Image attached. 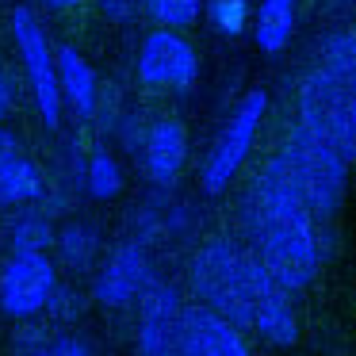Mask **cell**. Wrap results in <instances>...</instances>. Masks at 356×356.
I'll return each mask as SVG.
<instances>
[{"label": "cell", "instance_id": "25", "mask_svg": "<svg viewBox=\"0 0 356 356\" xmlns=\"http://www.w3.org/2000/svg\"><path fill=\"white\" fill-rule=\"evenodd\" d=\"M96 4H100V12L111 24H131L134 16V0H96Z\"/></svg>", "mask_w": 356, "mask_h": 356}, {"label": "cell", "instance_id": "16", "mask_svg": "<svg viewBox=\"0 0 356 356\" xmlns=\"http://www.w3.org/2000/svg\"><path fill=\"white\" fill-rule=\"evenodd\" d=\"M54 241H58V230H54V218H50V211H42V207H24L16 218H12V230H8L12 257L47 253Z\"/></svg>", "mask_w": 356, "mask_h": 356}, {"label": "cell", "instance_id": "1", "mask_svg": "<svg viewBox=\"0 0 356 356\" xmlns=\"http://www.w3.org/2000/svg\"><path fill=\"white\" fill-rule=\"evenodd\" d=\"M188 284L200 307L222 314L238 330L261 333L276 348H291L299 341L291 295L272 280V272L257 261L253 249L230 238L203 241L188 264Z\"/></svg>", "mask_w": 356, "mask_h": 356}, {"label": "cell", "instance_id": "19", "mask_svg": "<svg viewBox=\"0 0 356 356\" xmlns=\"http://www.w3.org/2000/svg\"><path fill=\"white\" fill-rule=\"evenodd\" d=\"M58 249H62V261L70 264V268H88V264L96 261V253H100V234H96V226L88 222H70L58 230Z\"/></svg>", "mask_w": 356, "mask_h": 356}, {"label": "cell", "instance_id": "10", "mask_svg": "<svg viewBox=\"0 0 356 356\" xmlns=\"http://www.w3.org/2000/svg\"><path fill=\"white\" fill-rule=\"evenodd\" d=\"M154 280V268H149V257L138 241H123L119 249H111V257L100 264L92 280V299L100 307H131V302L142 299V291Z\"/></svg>", "mask_w": 356, "mask_h": 356}, {"label": "cell", "instance_id": "13", "mask_svg": "<svg viewBox=\"0 0 356 356\" xmlns=\"http://www.w3.org/2000/svg\"><path fill=\"white\" fill-rule=\"evenodd\" d=\"M58 85H62V100L70 104V111L77 119H92L96 108H100V81H96V70L88 65V58L81 54L77 47H58Z\"/></svg>", "mask_w": 356, "mask_h": 356}, {"label": "cell", "instance_id": "21", "mask_svg": "<svg viewBox=\"0 0 356 356\" xmlns=\"http://www.w3.org/2000/svg\"><path fill=\"white\" fill-rule=\"evenodd\" d=\"M146 12L165 31H188V27L200 24L203 0H146Z\"/></svg>", "mask_w": 356, "mask_h": 356}, {"label": "cell", "instance_id": "4", "mask_svg": "<svg viewBox=\"0 0 356 356\" xmlns=\"http://www.w3.org/2000/svg\"><path fill=\"white\" fill-rule=\"evenodd\" d=\"M299 127L330 146L345 165L356 161V92L325 70H310L299 85Z\"/></svg>", "mask_w": 356, "mask_h": 356}, {"label": "cell", "instance_id": "15", "mask_svg": "<svg viewBox=\"0 0 356 356\" xmlns=\"http://www.w3.org/2000/svg\"><path fill=\"white\" fill-rule=\"evenodd\" d=\"M47 195V172L31 157H12L0 169V207H35Z\"/></svg>", "mask_w": 356, "mask_h": 356}, {"label": "cell", "instance_id": "8", "mask_svg": "<svg viewBox=\"0 0 356 356\" xmlns=\"http://www.w3.org/2000/svg\"><path fill=\"white\" fill-rule=\"evenodd\" d=\"M138 81L146 88L188 92L200 81V54L180 31H149L138 47Z\"/></svg>", "mask_w": 356, "mask_h": 356}, {"label": "cell", "instance_id": "7", "mask_svg": "<svg viewBox=\"0 0 356 356\" xmlns=\"http://www.w3.org/2000/svg\"><path fill=\"white\" fill-rule=\"evenodd\" d=\"M58 291V268L47 253L8 257L0 268V314L27 322L42 314Z\"/></svg>", "mask_w": 356, "mask_h": 356}, {"label": "cell", "instance_id": "27", "mask_svg": "<svg viewBox=\"0 0 356 356\" xmlns=\"http://www.w3.org/2000/svg\"><path fill=\"white\" fill-rule=\"evenodd\" d=\"M12 104H16V92H12V85H8V77L0 73V123L12 115Z\"/></svg>", "mask_w": 356, "mask_h": 356}, {"label": "cell", "instance_id": "6", "mask_svg": "<svg viewBox=\"0 0 356 356\" xmlns=\"http://www.w3.org/2000/svg\"><path fill=\"white\" fill-rule=\"evenodd\" d=\"M12 39H16L19 62H24L27 85H31L35 108H39V119L47 131H58L62 127V85H58V58L47 42V31L35 19V12L27 4H19L12 12Z\"/></svg>", "mask_w": 356, "mask_h": 356}, {"label": "cell", "instance_id": "26", "mask_svg": "<svg viewBox=\"0 0 356 356\" xmlns=\"http://www.w3.org/2000/svg\"><path fill=\"white\" fill-rule=\"evenodd\" d=\"M12 157H19V142H16V134H12V131L0 127V169H4Z\"/></svg>", "mask_w": 356, "mask_h": 356}, {"label": "cell", "instance_id": "28", "mask_svg": "<svg viewBox=\"0 0 356 356\" xmlns=\"http://www.w3.org/2000/svg\"><path fill=\"white\" fill-rule=\"evenodd\" d=\"M50 8H58V12H70V8H81L85 0H47Z\"/></svg>", "mask_w": 356, "mask_h": 356}, {"label": "cell", "instance_id": "17", "mask_svg": "<svg viewBox=\"0 0 356 356\" xmlns=\"http://www.w3.org/2000/svg\"><path fill=\"white\" fill-rule=\"evenodd\" d=\"M330 77L356 92V31H330L322 39V65Z\"/></svg>", "mask_w": 356, "mask_h": 356}, {"label": "cell", "instance_id": "22", "mask_svg": "<svg viewBox=\"0 0 356 356\" xmlns=\"http://www.w3.org/2000/svg\"><path fill=\"white\" fill-rule=\"evenodd\" d=\"M81 307H85V299H81L73 287H65V284H58V291H54V299H50V314L54 318H65V322H73V318H81Z\"/></svg>", "mask_w": 356, "mask_h": 356}, {"label": "cell", "instance_id": "20", "mask_svg": "<svg viewBox=\"0 0 356 356\" xmlns=\"http://www.w3.org/2000/svg\"><path fill=\"white\" fill-rule=\"evenodd\" d=\"M203 16L226 39H238V35H245V27H253L249 0H203Z\"/></svg>", "mask_w": 356, "mask_h": 356}, {"label": "cell", "instance_id": "2", "mask_svg": "<svg viewBox=\"0 0 356 356\" xmlns=\"http://www.w3.org/2000/svg\"><path fill=\"white\" fill-rule=\"evenodd\" d=\"M241 215L249 230V249L272 272V280L287 295L307 291L322 268V241H318V222L295 188L284 154L261 165V172L245 192Z\"/></svg>", "mask_w": 356, "mask_h": 356}, {"label": "cell", "instance_id": "12", "mask_svg": "<svg viewBox=\"0 0 356 356\" xmlns=\"http://www.w3.org/2000/svg\"><path fill=\"white\" fill-rule=\"evenodd\" d=\"M188 161V131L180 119H157L142 142V165L157 188H172Z\"/></svg>", "mask_w": 356, "mask_h": 356}, {"label": "cell", "instance_id": "24", "mask_svg": "<svg viewBox=\"0 0 356 356\" xmlns=\"http://www.w3.org/2000/svg\"><path fill=\"white\" fill-rule=\"evenodd\" d=\"M50 356H92V348H88L81 337L62 333V337H50Z\"/></svg>", "mask_w": 356, "mask_h": 356}, {"label": "cell", "instance_id": "11", "mask_svg": "<svg viewBox=\"0 0 356 356\" xmlns=\"http://www.w3.org/2000/svg\"><path fill=\"white\" fill-rule=\"evenodd\" d=\"M180 291L165 280H149V287L138 299V333H134V345L138 356H172L177 348V322H180Z\"/></svg>", "mask_w": 356, "mask_h": 356}, {"label": "cell", "instance_id": "9", "mask_svg": "<svg viewBox=\"0 0 356 356\" xmlns=\"http://www.w3.org/2000/svg\"><path fill=\"white\" fill-rule=\"evenodd\" d=\"M172 356H253V348H249L245 330L195 302L180 310Z\"/></svg>", "mask_w": 356, "mask_h": 356}, {"label": "cell", "instance_id": "23", "mask_svg": "<svg viewBox=\"0 0 356 356\" xmlns=\"http://www.w3.org/2000/svg\"><path fill=\"white\" fill-rule=\"evenodd\" d=\"M16 356H50V341L42 337L39 330L19 333V337H16Z\"/></svg>", "mask_w": 356, "mask_h": 356}, {"label": "cell", "instance_id": "5", "mask_svg": "<svg viewBox=\"0 0 356 356\" xmlns=\"http://www.w3.org/2000/svg\"><path fill=\"white\" fill-rule=\"evenodd\" d=\"M264 115H268V92L264 88H249L238 100V108L230 111V119L222 123V131H218L215 146L207 149V161L200 169V188L207 195H222L238 180L241 165L249 161V154L257 146Z\"/></svg>", "mask_w": 356, "mask_h": 356}, {"label": "cell", "instance_id": "18", "mask_svg": "<svg viewBox=\"0 0 356 356\" xmlns=\"http://www.w3.org/2000/svg\"><path fill=\"white\" fill-rule=\"evenodd\" d=\"M85 188L92 200H115L123 192V169H119L115 154L104 146H96L85 161Z\"/></svg>", "mask_w": 356, "mask_h": 356}, {"label": "cell", "instance_id": "3", "mask_svg": "<svg viewBox=\"0 0 356 356\" xmlns=\"http://www.w3.org/2000/svg\"><path fill=\"white\" fill-rule=\"evenodd\" d=\"M284 161L295 177V188H299L302 203L310 207L314 222H330L337 218L341 203H345V192H348V165L333 154L330 146H322L318 138H310L299 123L287 131L284 138Z\"/></svg>", "mask_w": 356, "mask_h": 356}, {"label": "cell", "instance_id": "14", "mask_svg": "<svg viewBox=\"0 0 356 356\" xmlns=\"http://www.w3.org/2000/svg\"><path fill=\"white\" fill-rule=\"evenodd\" d=\"M295 16H299V0H261L253 16V42L261 54L280 58L295 35Z\"/></svg>", "mask_w": 356, "mask_h": 356}]
</instances>
